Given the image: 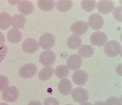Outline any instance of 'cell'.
<instances>
[{
	"instance_id": "obj_1",
	"label": "cell",
	"mask_w": 122,
	"mask_h": 105,
	"mask_svg": "<svg viewBox=\"0 0 122 105\" xmlns=\"http://www.w3.org/2000/svg\"><path fill=\"white\" fill-rule=\"evenodd\" d=\"M20 95L19 90L15 86H10L3 91L2 96L3 100L6 102L14 103L17 101Z\"/></svg>"
},
{
	"instance_id": "obj_2",
	"label": "cell",
	"mask_w": 122,
	"mask_h": 105,
	"mask_svg": "<svg viewBox=\"0 0 122 105\" xmlns=\"http://www.w3.org/2000/svg\"><path fill=\"white\" fill-rule=\"evenodd\" d=\"M121 51V44L116 41H109L104 46V52L109 57L118 56L120 55Z\"/></svg>"
},
{
	"instance_id": "obj_3",
	"label": "cell",
	"mask_w": 122,
	"mask_h": 105,
	"mask_svg": "<svg viewBox=\"0 0 122 105\" xmlns=\"http://www.w3.org/2000/svg\"><path fill=\"white\" fill-rule=\"evenodd\" d=\"M38 71L37 67L34 64L29 63L23 66L19 70V74L22 78L28 79L33 77Z\"/></svg>"
},
{
	"instance_id": "obj_4",
	"label": "cell",
	"mask_w": 122,
	"mask_h": 105,
	"mask_svg": "<svg viewBox=\"0 0 122 105\" xmlns=\"http://www.w3.org/2000/svg\"><path fill=\"white\" fill-rule=\"evenodd\" d=\"M38 43L42 49L49 50L52 48L55 45V38L53 34L46 32L40 37Z\"/></svg>"
},
{
	"instance_id": "obj_5",
	"label": "cell",
	"mask_w": 122,
	"mask_h": 105,
	"mask_svg": "<svg viewBox=\"0 0 122 105\" xmlns=\"http://www.w3.org/2000/svg\"><path fill=\"white\" fill-rule=\"evenodd\" d=\"M108 37L103 32L95 31L93 32L90 37V41L92 45L97 47H102L105 45Z\"/></svg>"
},
{
	"instance_id": "obj_6",
	"label": "cell",
	"mask_w": 122,
	"mask_h": 105,
	"mask_svg": "<svg viewBox=\"0 0 122 105\" xmlns=\"http://www.w3.org/2000/svg\"><path fill=\"white\" fill-rule=\"evenodd\" d=\"M71 95L73 99L78 103L86 102L89 98L88 91L81 87L76 88L73 89Z\"/></svg>"
},
{
	"instance_id": "obj_7",
	"label": "cell",
	"mask_w": 122,
	"mask_h": 105,
	"mask_svg": "<svg viewBox=\"0 0 122 105\" xmlns=\"http://www.w3.org/2000/svg\"><path fill=\"white\" fill-rule=\"evenodd\" d=\"M88 24L92 29H101L104 25L103 18L98 14H93L88 18Z\"/></svg>"
},
{
	"instance_id": "obj_8",
	"label": "cell",
	"mask_w": 122,
	"mask_h": 105,
	"mask_svg": "<svg viewBox=\"0 0 122 105\" xmlns=\"http://www.w3.org/2000/svg\"><path fill=\"white\" fill-rule=\"evenodd\" d=\"M39 44L36 40L29 38L25 40L22 44V48L24 52L32 54L36 52L39 49Z\"/></svg>"
},
{
	"instance_id": "obj_9",
	"label": "cell",
	"mask_w": 122,
	"mask_h": 105,
	"mask_svg": "<svg viewBox=\"0 0 122 105\" xmlns=\"http://www.w3.org/2000/svg\"><path fill=\"white\" fill-rule=\"evenodd\" d=\"M89 29V25L86 22L83 21H76L73 23L71 30L74 35L82 36Z\"/></svg>"
},
{
	"instance_id": "obj_10",
	"label": "cell",
	"mask_w": 122,
	"mask_h": 105,
	"mask_svg": "<svg viewBox=\"0 0 122 105\" xmlns=\"http://www.w3.org/2000/svg\"><path fill=\"white\" fill-rule=\"evenodd\" d=\"M56 56L51 50H46L42 52L39 56V61L44 66H50L55 62Z\"/></svg>"
},
{
	"instance_id": "obj_11",
	"label": "cell",
	"mask_w": 122,
	"mask_h": 105,
	"mask_svg": "<svg viewBox=\"0 0 122 105\" xmlns=\"http://www.w3.org/2000/svg\"><path fill=\"white\" fill-rule=\"evenodd\" d=\"M89 76L86 71L77 70L72 75V80L74 84L78 86L85 85L87 82Z\"/></svg>"
},
{
	"instance_id": "obj_12",
	"label": "cell",
	"mask_w": 122,
	"mask_h": 105,
	"mask_svg": "<svg viewBox=\"0 0 122 105\" xmlns=\"http://www.w3.org/2000/svg\"><path fill=\"white\" fill-rule=\"evenodd\" d=\"M82 64V59L77 54H73L70 55L66 60V65L68 68L72 70H78Z\"/></svg>"
},
{
	"instance_id": "obj_13",
	"label": "cell",
	"mask_w": 122,
	"mask_h": 105,
	"mask_svg": "<svg viewBox=\"0 0 122 105\" xmlns=\"http://www.w3.org/2000/svg\"><path fill=\"white\" fill-rule=\"evenodd\" d=\"M97 10L101 14H107L111 13L114 8V4L112 1L102 0L97 4Z\"/></svg>"
},
{
	"instance_id": "obj_14",
	"label": "cell",
	"mask_w": 122,
	"mask_h": 105,
	"mask_svg": "<svg viewBox=\"0 0 122 105\" xmlns=\"http://www.w3.org/2000/svg\"><path fill=\"white\" fill-rule=\"evenodd\" d=\"M18 9L21 14L28 15L33 13L34 10V5L31 2L28 1H20L18 5Z\"/></svg>"
},
{
	"instance_id": "obj_15",
	"label": "cell",
	"mask_w": 122,
	"mask_h": 105,
	"mask_svg": "<svg viewBox=\"0 0 122 105\" xmlns=\"http://www.w3.org/2000/svg\"><path fill=\"white\" fill-rule=\"evenodd\" d=\"M58 89L60 93L63 95H68L71 93L72 85L69 79H62L58 84Z\"/></svg>"
},
{
	"instance_id": "obj_16",
	"label": "cell",
	"mask_w": 122,
	"mask_h": 105,
	"mask_svg": "<svg viewBox=\"0 0 122 105\" xmlns=\"http://www.w3.org/2000/svg\"><path fill=\"white\" fill-rule=\"evenodd\" d=\"M7 39L9 42L17 44L20 42L22 39V33L17 28H12L7 33Z\"/></svg>"
},
{
	"instance_id": "obj_17",
	"label": "cell",
	"mask_w": 122,
	"mask_h": 105,
	"mask_svg": "<svg viewBox=\"0 0 122 105\" xmlns=\"http://www.w3.org/2000/svg\"><path fill=\"white\" fill-rule=\"evenodd\" d=\"M82 40L77 35H72L69 37L66 41V45L69 48L76 49L81 46Z\"/></svg>"
},
{
	"instance_id": "obj_18",
	"label": "cell",
	"mask_w": 122,
	"mask_h": 105,
	"mask_svg": "<svg viewBox=\"0 0 122 105\" xmlns=\"http://www.w3.org/2000/svg\"><path fill=\"white\" fill-rule=\"evenodd\" d=\"M25 18L23 15L17 14L11 18V25L17 29H22L24 27Z\"/></svg>"
},
{
	"instance_id": "obj_19",
	"label": "cell",
	"mask_w": 122,
	"mask_h": 105,
	"mask_svg": "<svg viewBox=\"0 0 122 105\" xmlns=\"http://www.w3.org/2000/svg\"><path fill=\"white\" fill-rule=\"evenodd\" d=\"M11 16L7 12L0 14V29L6 30L11 26Z\"/></svg>"
},
{
	"instance_id": "obj_20",
	"label": "cell",
	"mask_w": 122,
	"mask_h": 105,
	"mask_svg": "<svg viewBox=\"0 0 122 105\" xmlns=\"http://www.w3.org/2000/svg\"><path fill=\"white\" fill-rule=\"evenodd\" d=\"M38 7L43 11H52L55 6V2L53 0H39L37 2Z\"/></svg>"
},
{
	"instance_id": "obj_21",
	"label": "cell",
	"mask_w": 122,
	"mask_h": 105,
	"mask_svg": "<svg viewBox=\"0 0 122 105\" xmlns=\"http://www.w3.org/2000/svg\"><path fill=\"white\" fill-rule=\"evenodd\" d=\"M54 70L51 66H46L41 70L38 73V77L40 80L46 81L49 79L54 74Z\"/></svg>"
},
{
	"instance_id": "obj_22",
	"label": "cell",
	"mask_w": 122,
	"mask_h": 105,
	"mask_svg": "<svg viewBox=\"0 0 122 105\" xmlns=\"http://www.w3.org/2000/svg\"><path fill=\"white\" fill-rule=\"evenodd\" d=\"M78 52L79 55L81 58H88L93 55L94 49L93 47L90 45H84L80 47Z\"/></svg>"
},
{
	"instance_id": "obj_23",
	"label": "cell",
	"mask_w": 122,
	"mask_h": 105,
	"mask_svg": "<svg viewBox=\"0 0 122 105\" xmlns=\"http://www.w3.org/2000/svg\"><path fill=\"white\" fill-rule=\"evenodd\" d=\"M73 6V2L70 0H60L57 2V9L60 12H68Z\"/></svg>"
},
{
	"instance_id": "obj_24",
	"label": "cell",
	"mask_w": 122,
	"mask_h": 105,
	"mask_svg": "<svg viewBox=\"0 0 122 105\" xmlns=\"http://www.w3.org/2000/svg\"><path fill=\"white\" fill-rule=\"evenodd\" d=\"M55 73L57 77L60 79L65 78L69 74V69L66 65H59L56 68Z\"/></svg>"
},
{
	"instance_id": "obj_25",
	"label": "cell",
	"mask_w": 122,
	"mask_h": 105,
	"mask_svg": "<svg viewBox=\"0 0 122 105\" xmlns=\"http://www.w3.org/2000/svg\"><path fill=\"white\" fill-rule=\"evenodd\" d=\"M81 6L86 11L91 12L94 10L96 7V1L94 0H84L81 2Z\"/></svg>"
},
{
	"instance_id": "obj_26",
	"label": "cell",
	"mask_w": 122,
	"mask_h": 105,
	"mask_svg": "<svg viewBox=\"0 0 122 105\" xmlns=\"http://www.w3.org/2000/svg\"><path fill=\"white\" fill-rule=\"evenodd\" d=\"M105 103L106 105H122V98L120 97L112 96L107 99Z\"/></svg>"
},
{
	"instance_id": "obj_27",
	"label": "cell",
	"mask_w": 122,
	"mask_h": 105,
	"mask_svg": "<svg viewBox=\"0 0 122 105\" xmlns=\"http://www.w3.org/2000/svg\"><path fill=\"white\" fill-rule=\"evenodd\" d=\"M9 79L7 76L4 75H0V91H3L8 87Z\"/></svg>"
},
{
	"instance_id": "obj_28",
	"label": "cell",
	"mask_w": 122,
	"mask_h": 105,
	"mask_svg": "<svg viewBox=\"0 0 122 105\" xmlns=\"http://www.w3.org/2000/svg\"><path fill=\"white\" fill-rule=\"evenodd\" d=\"M114 18L118 22H122V6H118L113 12Z\"/></svg>"
},
{
	"instance_id": "obj_29",
	"label": "cell",
	"mask_w": 122,
	"mask_h": 105,
	"mask_svg": "<svg viewBox=\"0 0 122 105\" xmlns=\"http://www.w3.org/2000/svg\"><path fill=\"white\" fill-rule=\"evenodd\" d=\"M8 53L7 46L4 45L0 46V63H1L4 59Z\"/></svg>"
},
{
	"instance_id": "obj_30",
	"label": "cell",
	"mask_w": 122,
	"mask_h": 105,
	"mask_svg": "<svg viewBox=\"0 0 122 105\" xmlns=\"http://www.w3.org/2000/svg\"><path fill=\"white\" fill-rule=\"evenodd\" d=\"M44 105H59V103L56 98L49 97L45 100Z\"/></svg>"
},
{
	"instance_id": "obj_31",
	"label": "cell",
	"mask_w": 122,
	"mask_h": 105,
	"mask_svg": "<svg viewBox=\"0 0 122 105\" xmlns=\"http://www.w3.org/2000/svg\"><path fill=\"white\" fill-rule=\"evenodd\" d=\"M5 43V37L2 32H0V46L4 45Z\"/></svg>"
},
{
	"instance_id": "obj_32",
	"label": "cell",
	"mask_w": 122,
	"mask_h": 105,
	"mask_svg": "<svg viewBox=\"0 0 122 105\" xmlns=\"http://www.w3.org/2000/svg\"><path fill=\"white\" fill-rule=\"evenodd\" d=\"M28 105H42L41 102L37 100H33L28 103Z\"/></svg>"
},
{
	"instance_id": "obj_33",
	"label": "cell",
	"mask_w": 122,
	"mask_h": 105,
	"mask_svg": "<svg viewBox=\"0 0 122 105\" xmlns=\"http://www.w3.org/2000/svg\"><path fill=\"white\" fill-rule=\"evenodd\" d=\"M93 105H106V104L102 101H98V102L95 103Z\"/></svg>"
},
{
	"instance_id": "obj_34",
	"label": "cell",
	"mask_w": 122,
	"mask_h": 105,
	"mask_svg": "<svg viewBox=\"0 0 122 105\" xmlns=\"http://www.w3.org/2000/svg\"><path fill=\"white\" fill-rule=\"evenodd\" d=\"M80 105H92V104L91 103H90V102H88V101H86V102L81 103Z\"/></svg>"
},
{
	"instance_id": "obj_35",
	"label": "cell",
	"mask_w": 122,
	"mask_h": 105,
	"mask_svg": "<svg viewBox=\"0 0 122 105\" xmlns=\"http://www.w3.org/2000/svg\"><path fill=\"white\" fill-rule=\"evenodd\" d=\"M0 105H8L5 103H0Z\"/></svg>"
},
{
	"instance_id": "obj_36",
	"label": "cell",
	"mask_w": 122,
	"mask_h": 105,
	"mask_svg": "<svg viewBox=\"0 0 122 105\" xmlns=\"http://www.w3.org/2000/svg\"><path fill=\"white\" fill-rule=\"evenodd\" d=\"M71 105V104H67V105Z\"/></svg>"
}]
</instances>
